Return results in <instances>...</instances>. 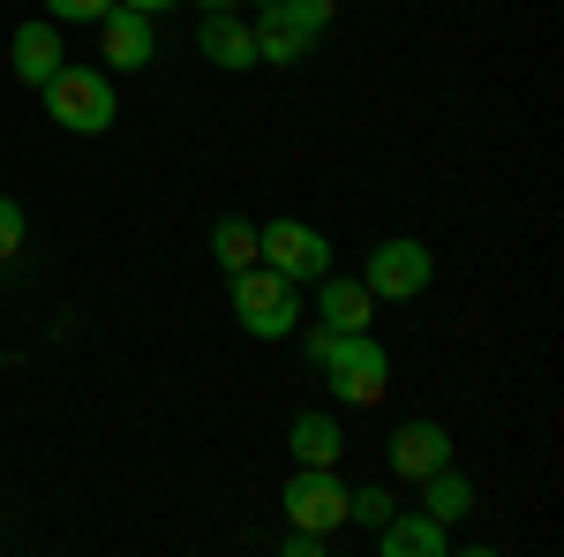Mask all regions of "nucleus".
Returning a JSON list of instances; mask_svg holds the SVG:
<instances>
[{"label":"nucleus","mask_w":564,"mask_h":557,"mask_svg":"<svg viewBox=\"0 0 564 557\" xmlns=\"http://www.w3.org/2000/svg\"><path fill=\"white\" fill-rule=\"evenodd\" d=\"M226 301H234V324H241L249 340H286V332H302V287L279 279L271 264L234 271V279H226Z\"/></svg>","instance_id":"nucleus-1"},{"label":"nucleus","mask_w":564,"mask_h":557,"mask_svg":"<svg viewBox=\"0 0 564 557\" xmlns=\"http://www.w3.org/2000/svg\"><path fill=\"white\" fill-rule=\"evenodd\" d=\"M39 106H45V121L68 129V136H106V129H113V114H121L113 84H106L98 68H68V61L39 84Z\"/></svg>","instance_id":"nucleus-2"},{"label":"nucleus","mask_w":564,"mask_h":557,"mask_svg":"<svg viewBox=\"0 0 564 557\" xmlns=\"http://www.w3.org/2000/svg\"><path fill=\"white\" fill-rule=\"evenodd\" d=\"M316 369H324V385H332V399H339V407H377V399H384V385H391V354H384V340H377V332H339V340H332V354H324Z\"/></svg>","instance_id":"nucleus-3"},{"label":"nucleus","mask_w":564,"mask_h":557,"mask_svg":"<svg viewBox=\"0 0 564 557\" xmlns=\"http://www.w3.org/2000/svg\"><path fill=\"white\" fill-rule=\"evenodd\" d=\"M257 264H271V271L294 279V287H316L324 271H339L332 242H324L316 226H302V218H263L257 226Z\"/></svg>","instance_id":"nucleus-4"},{"label":"nucleus","mask_w":564,"mask_h":557,"mask_svg":"<svg viewBox=\"0 0 564 557\" xmlns=\"http://www.w3.org/2000/svg\"><path fill=\"white\" fill-rule=\"evenodd\" d=\"M279 513H286V527L339 535L347 527V482H339V468H294L286 490H279Z\"/></svg>","instance_id":"nucleus-5"},{"label":"nucleus","mask_w":564,"mask_h":557,"mask_svg":"<svg viewBox=\"0 0 564 557\" xmlns=\"http://www.w3.org/2000/svg\"><path fill=\"white\" fill-rule=\"evenodd\" d=\"M430 279H436V257H430V242H377L369 249V264H361V287L377 301H414V294H430Z\"/></svg>","instance_id":"nucleus-6"},{"label":"nucleus","mask_w":564,"mask_h":557,"mask_svg":"<svg viewBox=\"0 0 564 557\" xmlns=\"http://www.w3.org/2000/svg\"><path fill=\"white\" fill-rule=\"evenodd\" d=\"M90 31H98V61H106V76H135V68H151V61H159V15L106 8Z\"/></svg>","instance_id":"nucleus-7"},{"label":"nucleus","mask_w":564,"mask_h":557,"mask_svg":"<svg viewBox=\"0 0 564 557\" xmlns=\"http://www.w3.org/2000/svg\"><path fill=\"white\" fill-rule=\"evenodd\" d=\"M384 460H391V474H399V482H422V474L452 468V460H459V444H452V429H444V422L414 415V422H399L384 437Z\"/></svg>","instance_id":"nucleus-8"},{"label":"nucleus","mask_w":564,"mask_h":557,"mask_svg":"<svg viewBox=\"0 0 564 557\" xmlns=\"http://www.w3.org/2000/svg\"><path fill=\"white\" fill-rule=\"evenodd\" d=\"M196 53H204L212 68H226V76H249V68H257V23H241L234 8H218V15L196 23Z\"/></svg>","instance_id":"nucleus-9"},{"label":"nucleus","mask_w":564,"mask_h":557,"mask_svg":"<svg viewBox=\"0 0 564 557\" xmlns=\"http://www.w3.org/2000/svg\"><path fill=\"white\" fill-rule=\"evenodd\" d=\"M377 535V557H444L452 550V527L430 513H391L384 527H369Z\"/></svg>","instance_id":"nucleus-10"},{"label":"nucleus","mask_w":564,"mask_h":557,"mask_svg":"<svg viewBox=\"0 0 564 557\" xmlns=\"http://www.w3.org/2000/svg\"><path fill=\"white\" fill-rule=\"evenodd\" d=\"M286 452H294V468H339L347 429H339V415L308 407V415H294V422H286Z\"/></svg>","instance_id":"nucleus-11"},{"label":"nucleus","mask_w":564,"mask_h":557,"mask_svg":"<svg viewBox=\"0 0 564 557\" xmlns=\"http://www.w3.org/2000/svg\"><path fill=\"white\" fill-rule=\"evenodd\" d=\"M316 317H324L332 332H369V324H377V294H369L361 279L324 271V279H316Z\"/></svg>","instance_id":"nucleus-12"},{"label":"nucleus","mask_w":564,"mask_h":557,"mask_svg":"<svg viewBox=\"0 0 564 557\" xmlns=\"http://www.w3.org/2000/svg\"><path fill=\"white\" fill-rule=\"evenodd\" d=\"M61 61H68V53H61V23H15V39H8V68H15V84L39 90Z\"/></svg>","instance_id":"nucleus-13"},{"label":"nucleus","mask_w":564,"mask_h":557,"mask_svg":"<svg viewBox=\"0 0 564 557\" xmlns=\"http://www.w3.org/2000/svg\"><path fill=\"white\" fill-rule=\"evenodd\" d=\"M422 513H430V519H444V527H452V519H467V513H475V482H467L459 468H436V474H422Z\"/></svg>","instance_id":"nucleus-14"},{"label":"nucleus","mask_w":564,"mask_h":557,"mask_svg":"<svg viewBox=\"0 0 564 557\" xmlns=\"http://www.w3.org/2000/svg\"><path fill=\"white\" fill-rule=\"evenodd\" d=\"M263 23H279V31H294V39H324L332 31V15H339V0H271V8H257Z\"/></svg>","instance_id":"nucleus-15"},{"label":"nucleus","mask_w":564,"mask_h":557,"mask_svg":"<svg viewBox=\"0 0 564 557\" xmlns=\"http://www.w3.org/2000/svg\"><path fill=\"white\" fill-rule=\"evenodd\" d=\"M212 257H218V271H226V279H234V271H249V264H257V218L226 212L212 226Z\"/></svg>","instance_id":"nucleus-16"},{"label":"nucleus","mask_w":564,"mask_h":557,"mask_svg":"<svg viewBox=\"0 0 564 557\" xmlns=\"http://www.w3.org/2000/svg\"><path fill=\"white\" fill-rule=\"evenodd\" d=\"M257 61L294 68V61H308V39H294V31H279V23H263V15H257Z\"/></svg>","instance_id":"nucleus-17"},{"label":"nucleus","mask_w":564,"mask_h":557,"mask_svg":"<svg viewBox=\"0 0 564 557\" xmlns=\"http://www.w3.org/2000/svg\"><path fill=\"white\" fill-rule=\"evenodd\" d=\"M391 513H399V497H391L384 482H369V490H347V519H354V527H384Z\"/></svg>","instance_id":"nucleus-18"},{"label":"nucleus","mask_w":564,"mask_h":557,"mask_svg":"<svg viewBox=\"0 0 564 557\" xmlns=\"http://www.w3.org/2000/svg\"><path fill=\"white\" fill-rule=\"evenodd\" d=\"M23 242H31V218H23V204H15V196H0V264L23 257Z\"/></svg>","instance_id":"nucleus-19"},{"label":"nucleus","mask_w":564,"mask_h":557,"mask_svg":"<svg viewBox=\"0 0 564 557\" xmlns=\"http://www.w3.org/2000/svg\"><path fill=\"white\" fill-rule=\"evenodd\" d=\"M106 8H113V0H45V15H53V23H98Z\"/></svg>","instance_id":"nucleus-20"},{"label":"nucleus","mask_w":564,"mask_h":557,"mask_svg":"<svg viewBox=\"0 0 564 557\" xmlns=\"http://www.w3.org/2000/svg\"><path fill=\"white\" fill-rule=\"evenodd\" d=\"M286 557H324V535H308V527H286Z\"/></svg>","instance_id":"nucleus-21"},{"label":"nucleus","mask_w":564,"mask_h":557,"mask_svg":"<svg viewBox=\"0 0 564 557\" xmlns=\"http://www.w3.org/2000/svg\"><path fill=\"white\" fill-rule=\"evenodd\" d=\"M113 8H135V15H166V8H181V0H113Z\"/></svg>","instance_id":"nucleus-22"},{"label":"nucleus","mask_w":564,"mask_h":557,"mask_svg":"<svg viewBox=\"0 0 564 557\" xmlns=\"http://www.w3.org/2000/svg\"><path fill=\"white\" fill-rule=\"evenodd\" d=\"M218 8H234V0H204V15H218Z\"/></svg>","instance_id":"nucleus-23"},{"label":"nucleus","mask_w":564,"mask_h":557,"mask_svg":"<svg viewBox=\"0 0 564 557\" xmlns=\"http://www.w3.org/2000/svg\"><path fill=\"white\" fill-rule=\"evenodd\" d=\"M249 8H271V0H249Z\"/></svg>","instance_id":"nucleus-24"}]
</instances>
